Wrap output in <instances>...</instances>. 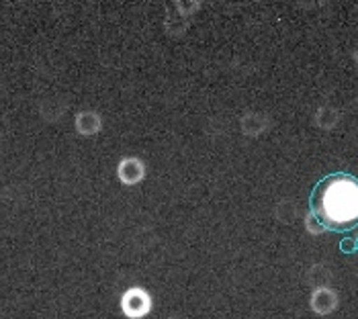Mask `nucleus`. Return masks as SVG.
<instances>
[{
  "instance_id": "9d476101",
  "label": "nucleus",
  "mask_w": 358,
  "mask_h": 319,
  "mask_svg": "<svg viewBox=\"0 0 358 319\" xmlns=\"http://www.w3.org/2000/svg\"><path fill=\"white\" fill-rule=\"evenodd\" d=\"M168 319H178V318H168Z\"/></svg>"
},
{
  "instance_id": "20e7f679",
  "label": "nucleus",
  "mask_w": 358,
  "mask_h": 319,
  "mask_svg": "<svg viewBox=\"0 0 358 319\" xmlns=\"http://www.w3.org/2000/svg\"><path fill=\"white\" fill-rule=\"evenodd\" d=\"M117 176L121 180V185L136 186L145 178V164L139 158H123L117 166Z\"/></svg>"
},
{
  "instance_id": "6e6552de",
  "label": "nucleus",
  "mask_w": 358,
  "mask_h": 319,
  "mask_svg": "<svg viewBox=\"0 0 358 319\" xmlns=\"http://www.w3.org/2000/svg\"><path fill=\"white\" fill-rule=\"evenodd\" d=\"M309 278H311V283H313L315 287H326V283H328V278H330V272H328L326 266L315 264L311 266V270H309Z\"/></svg>"
},
{
  "instance_id": "f257e3e1",
  "label": "nucleus",
  "mask_w": 358,
  "mask_h": 319,
  "mask_svg": "<svg viewBox=\"0 0 358 319\" xmlns=\"http://www.w3.org/2000/svg\"><path fill=\"white\" fill-rule=\"evenodd\" d=\"M317 217L331 229H344L358 223V180L336 176L322 188Z\"/></svg>"
},
{
  "instance_id": "39448f33",
  "label": "nucleus",
  "mask_w": 358,
  "mask_h": 319,
  "mask_svg": "<svg viewBox=\"0 0 358 319\" xmlns=\"http://www.w3.org/2000/svg\"><path fill=\"white\" fill-rule=\"evenodd\" d=\"M74 125H76V132L80 133L83 137H92V135H96L103 129V119L94 111H83V113L76 115Z\"/></svg>"
},
{
  "instance_id": "423d86ee",
  "label": "nucleus",
  "mask_w": 358,
  "mask_h": 319,
  "mask_svg": "<svg viewBox=\"0 0 358 319\" xmlns=\"http://www.w3.org/2000/svg\"><path fill=\"white\" fill-rule=\"evenodd\" d=\"M271 127V119L262 113H246L242 117V132L248 137H258Z\"/></svg>"
},
{
  "instance_id": "7ed1b4c3",
  "label": "nucleus",
  "mask_w": 358,
  "mask_h": 319,
  "mask_svg": "<svg viewBox=\"0 0 358 319\" xmlns=\"http://www.w3.org/2000/svg\"><path fill=\"white\" fill-rule=\"evenodd\" d=\"M309 307L315 316L326 318L331 316L338 307H340V295L331 289L330 285L326 287H315L309 295Z\"/></svg>"
},
{
  "instance_id": "f03ea898",
  "label": "nucleus",
  "mask_w": 358,
  "mask_h": 319,
  "mask_svg": "<svg viewBox=\"0 0 358 319\" xmlns=\"http://www.w3.org/2000/svg\"><path fill=\"white\" fill-rule=\"evenodd\" d=\"M121 311L127 319H143L150 316L154 301L143 287H129L121 295Z\"/></svg>"
},
{
  "instance_id": "1a4fd4ad",
  "label": "nucleus",
  "mask_w": 358,
  "mask_h": 319,
  "mask_svg": "<svg viewBox=\"0 0 358 319\" xmlns=\"http://www.w3.org/2000/svg\"><path fill=\"white\" fill-rule=\"evenodd\" d=\"M305 227H307V232L311 234V236H320V234H324L328 227L322 223V219L317 217V215H307L305 217Z\"/></svg>"
},
{
  "instance_id": "0eeeda50",
  "label": "nucleus",
  "mask_w": 358,
  "mask_h": 319,
  "mask_svg": "<svg viewBox=\"0 0 358 319\" xmlns=\"http://www.w3.org/2000/svg\"><path fill=\"white\" fill-rule=\"evenodd\" d=\"M313 121H315V125H317L320 129H324V132H330V129H334V127L340 123V111L331 105L320 106V108L315 111V117H313Z\"/></svg>"
}]
</instances>
